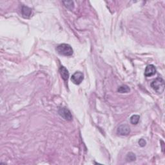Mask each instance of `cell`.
I'll return each instance as SVG.
<instances>
[{
    "label": "cell",
    "mask_w": 165,
    "mask_h": 165,
    "mask_svg": "<svg viewBox=\"0 0 165 165\" xmlns=\"http://www.w3.org/2000/svg\"><path fill=\"white\" fill-rule=\"evenodd\" d=\"M56 51L58 54L64 55V56H70L73 54L74 51L71 46L65 44V43H63V44L59 45L56 47Z\"/></svg>",
    "instance_id": "6da1fadb"
},
{
    "label": "cell",
    "mask_w": 165,
    "mask_h": 165,
    "mask_svg": "<svg viewBox=\"0 0 165 165\" xmlns=\"http://www.w3.org/2000/svg\"><path fill=\"white\" fill-rule=\"evenodd\" d=\"M150 86L158 94H162L164 90V79L161 77H157L154 81L152 82Z\"/></svg>",
    "instance_id": "7a4b0ae2"
},
{
    "label": "cell",
    "mask_w": 165,
    "mask_h": 165,
    "mask_svg": "<svg viewBox=\"0 0 165 165\" xmlns=\"http://www.w3.org/2000/svg\"><path fill=\"white\" fill-rule=\"evenodd\" d=\"M58 113H59V115L61 117H62L65 120L71 121L72 119V116L71 114V112L67 108L64 107L59 108Z\"/></svg>",
    "instance_id": "3957f363"
},
{
    "label": "cell",
    "mask_w": 165,
    "mask_h": 165,
    "mask_svg": "<svg viewBox=\"0 0 165 165\" xmlns=\"http://www.w3.org/2000/svg\"><path fill=\"white\" fill-rule=\"evenodd\" d=\"M84 79V75L81 72H76L72 75L71 81L75 84H80Z\"/></svg>",
    "instance_id": "277c9868"
},
{
    "label": "cell",
    "mask_w": 165,
    "mask_h": 165,
    "mask_svg": "<svg viewBox=\"0 0 165 165\" xmlns=\"http://www.w3.org/2000/svg\"><path fill=\"white\" fill-rule=\"evenodd\" d=\"M117 132L122 136H127L130 133V128L127 125H121L118 127Z\"/></svg>",
    "instance_id": "5b68a950"
},
{
    "label": "cell",
    "mask_w": 165,
    "mask_h": 165,
    "mask_svg": "<svg viewBox=\"0 0 165 165\" xmlns=\"http://www.w3.org/2000/svg\"><path fill=\"white\" fill-rule=\"evenodd\" d=\"M156 69L154 65H149L146 67L145 70V76L146 77H151L156 74Z\"/></svg>",
    "instance_id": "8992f818"
},
{
    "label": "cell",
    "mask_w": 165,
    "mask_h": 165,
    "mask_svg": "<svg viewBox=\"0 0 165 165\" xmlns=\"http://www.w3.org/2000/svg\"><path fill=\"white\" fill-rule=\"evenodd\" d=\"M59 73L61 74V76L63 78V79L64 80V81H68V79H69V72L68 71V70L63 66H61L59 68Z\"/></svg>",
    "instance_id": "52a82bcc"
},
{
    "label": "cell",
    "mask_w": 165,
    "mask_h": 165,
    "mask_svg": "<svg viewBox=\"0 0 165 165\" xmlns=\"http://www.w3.org/2000/svg\"><path fill=\"white\" fill-rule=\"evenodd\" d=\"M32 9L28 7L23 6L21 8V13L25 18H29L32 14Z\"/></svg>",
    "instance_id": "ba28073f"
},
{
    "label": "cell",
    "mask_w": 165,
    "mask_h": 165,
    "mask_svg": "<svg viewBox=\"0 0 165 165\" xmlns=\"http://www.w3.org/2000/svg\"><path fill=\"white\" fill-rule=\"evenodd\" d=\"M130 90V89L129 87H128L127 85H121V86L119 87V88L117 89V91L119 92V93L123 94V93H127V92H129Z\"/></svg>",
    "instance_id": "9c48e42d"
},
{
    "label": "cell",
    "mask_w": 165,
    "mask_h": 165,
    "mask_svg": "<svg viewBox=\"0 0 165 165\" xmlns=\"http://www.w3.org/2000/svg\"><path fill=\"white\" fill-rule=\"evenodd\" d=\"M126 160H127L128 162L134 161L136 160V156H135V155L133 154V152H129L128 153V154L127 155Z\"/></svg>",
    "instance_id": "30bf717a"
},
{
    "label": "cell",
    "mask_w": 165,
    "mask_h": 165,
    "mask_svg": "<svg viewBox=\"0 0 165 165\" xmlns=\"http://www.w3.org/2000/svg\"><path fill=\"white\" fill-rule=\"evenodd\" d=\"M140 119V116L139 115H133L130 117V123L132 125H137L139 123Z\"/></svg>",
    "instance_id": "8fae6325"
},
{
    "label": "cell",
    "mask_w": 165,
    "mask_h": 165,
    "mask_svg": "<svg viewBox=\"0 0 165 165\" xmlns=\"http://www.w3.org/2000/svg\"><path fill=\"white\" fill-rule=\"evenodd\" d=\"M63 3L69 9H72L74 7V2L72 1H63Z\"/></svg>",
    "instance_id": "7c38bea8"
},
{
    "label": "cell",
    "mask_w": 165,
    "mask_h": 165,
    "mask_svg": "<svg viewBox=\"0 0 165 165\" xmlns=\"http://www.w3.org/2000/svg\"><path fill=\"white\" fill-rule=\"evenodd\" d=\"M138 143H139V145L140 147H144L145 145H147V141L145 139H140L139 141V142H138Z\"/></svg>",
    "instance_id": "4fadbf2b"
},
{
    "label": "cell",
    "mask_w": 165,
    "mask_h": 165,
    "mask_svg": "<svg viewBox=\"0 0 165 165\" xmlns=\"http://www.w3.org/2000/svg\"><path fill=\"white\" fill-rule=\"evenodd\" d=\"M161 143H162V152H164V147H163V145H164V142L163 141H161Z\"/></svg>",
    "instance_id": "5bb4252c"
}]
</instances>
